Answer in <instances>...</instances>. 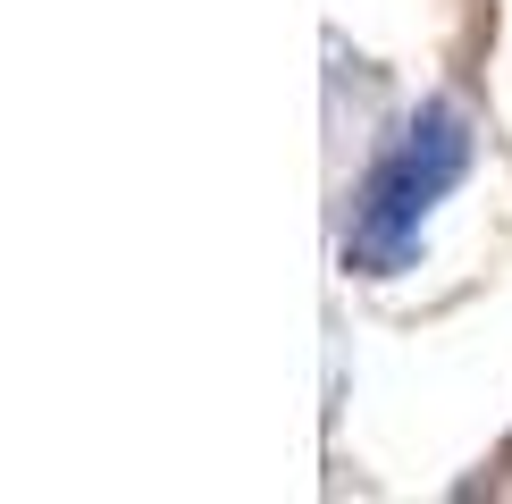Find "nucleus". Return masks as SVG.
Instances as JSON below:
<instances>
[{
    "label": "nucleus",
    "instance_id": "f257e3e1",
    "mask_svg": "<svg viewBox=\"0 0 512 504\" xmlns=\"http://www.w3.org/2000/svg\"><path fill=\"white\" fill-rule=\"evenodd\" d=\"M462 168H471V118H462L454 101H429V110L378 152L370 185H361L353 236H345L361 278H395V269L412 261L420 236H429V219H437V202L462 185Z\"/></svg>",
    "mask_w": 512,
    "mask_h": 504
}]
</instances>
